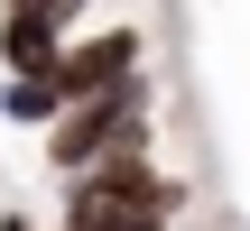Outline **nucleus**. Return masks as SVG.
Listing matches in <instances>:
<instances>
[{
    "mask_svg": "<svg viewBox=\"0 0 250 231\" xmlns=\"http://www.w3.org/2000/svg\"><path fill=\"white\" fill-rule=\"evenodd\" d=\"M186 204H195V185L167 176L158 157H111L56 194V222L65 231H167Z\"/></svg>",
    "mask_w": 250,
    "mask_h": 231,
    "instance_id": "obj_1",
    "label": "nucleus"
},
{
    "mask_svg": "<svg viewBox=\"0 0 250 231\" xmlns=\"http://www.w3.org/2000/svg\"><path fill=\"white\" fill-rule=\"evenodd\" d=\"M111 157H158V83H121V93H93V102H65V120L46 130V167L74 185Z\"/></svg>",
    "mask_w": 250,
    "mask_h": 231,
    "instance_id": "obj_2",
    "label": "nucleus"
},
{
    "mask_svg": "<svg viewBox=\"0 0 250 231\" xmlns=\"http://www.w3.org/2000/svg\"><path fill=\"white\" fill-rule=\"evenodd\" d=\"M139 74H148V28H93V37H65V65H56L65 102L121 93V83H139Z\"/></svg>",
    "mask_w": 250,
    "mask_h": 231,
    "instance_id": "obj_3",
    "label": "nucleus"
},
{
    "mask_svg": "<svg viewBox=\"0 0 250 231\" xmlns=\"http://www.w3.org/2000/svg\"><path fill=\"white\" fill-rule=\"evenodd\" d=\"M56 65H65V28L0 9V83H37V74H56Z\"/></svg>",
    "mask_w": 250,
    "mask_h": 231,
    "instance_id": "obj_4",
    "label": "nucleus"
},
{
    "mask_svg": "<svg viewBox=\"0 0 250 231\" xmlns=\"http://www.w3.org/2000/svg\"><path fill=\"white\" fill-rule=\"evenodd\" d=\"M56 120H65V83H56V74H37V83H0V130H37V139H46Z\"/></svg>",
    "mask_w": 250,
    "mask_h": 231,
    "instance_id": "obj_5",
    "label": "nucleus"
},
{
    "mask_svg": "<svg viewBox=\"0 0 250 231\" xmlns=\"http://www.w3.org/2000/svg\"><path fill=\"white\" fill-rule=\"evenodd\" d=\"M9 19H46V28H74L83 19V0H0Z\"/></svg>",
    "mask_w": 250,
    "mask_h": 231,
    "instance_id": "obj_6",
    "label": "nucleus"
},
{
    "mask_svg": "<svg viewBox=\"0 0 250 231\" xmlns=\"http://www.w3.org/2000/svg\"><path fill=\"white\" fill-rule=\"evenodd\" d=\"M0 231H37V222H28V213H0Z\"/></svg>",
    "mask_w": 250,
    "mask_h": 231,
    "instance_id": "obj_7",
    "label": "nucleus"
}]
</instances>
